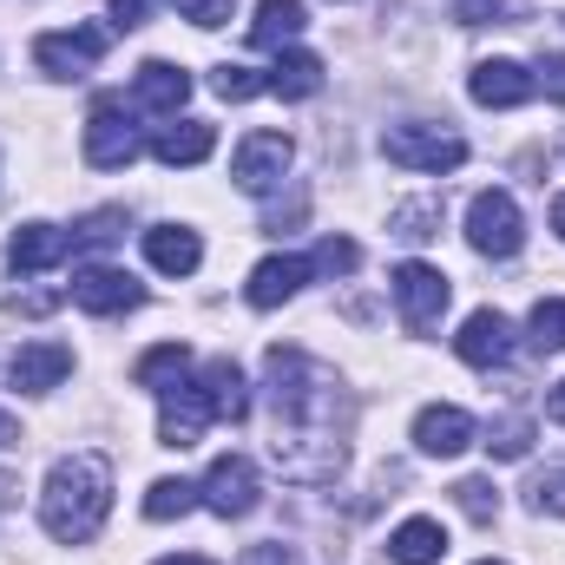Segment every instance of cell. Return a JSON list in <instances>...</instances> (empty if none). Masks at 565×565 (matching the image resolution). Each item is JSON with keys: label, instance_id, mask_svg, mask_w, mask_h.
I'll return each mask as SVG.
<instances>
[{"label": "cell", "instance_id": "f546056e", "mask_svg": "<svg viewBox=\"0 0 565 565\" xmlns=\"http://www.w3.org/2000/svg\"><path fill=\"white\" fill-rule=\"evenodd\" d=\"M211 86H217V99H231V106H244V99L270 93V79H264V73H250V66H231V60L211 73Z\"/></svg>", "mask_w": 565, "mask_h": 565}, {"label": "cell", "instance_id": "e575fe53", "mask_svg": "<svg viewBox=\"0 0 565 565\" xmlns=\"http://www.w3.org/2000/svg\"><path fill=\"white\" fill-rule=\"evenodd\" d=\"M60 302H66V289H20V282L7 289V309H13V316H46V309H60Z\"/></svg>", "mask_w": 565, "mask_h": 565}, {"label": "cell", "instance_id": "f1b7e54d", "mask_svg": "<svg viewBox=\"0 0 565 565\" xmlns=\"http://www.w3.org/2000/svg\"><path fill=\"white\" fill-rule=\"evenodd\" d=\"M533 349L540 355H559L565 349V296H546V302H533Z\"/></svg>", "mask_w": 565, "mask_h": 565}, {"label": "cell", "instance_id": "44dd1931", "mask_svg": "<svg viewBox=\"0 0 565 565\" xmlns=\"http://www.w3.org/2000/svg\"><path fill=\"white\" fill-rule=\"evenodd\" d=\"M198 388H204V402H211V415H217V422H244V415H250V388H244V369H237L231 355L204 362Z\"/></svg>", "mask_w": 565, "mask_h": 565}, {"label": "cell", "instance_id": "4fadbf2b", "mask_svg": "<svg viewBox=\"0 0 565 565\" xmlns=\"http://www.w3.org/2000/svg\"><path fill=\"white\" fill-rule=\"evenodd\" d=\"M467 93H473V106L507 113V106H526L540 86H533V73H526L520 60H480V66H473V79H467Z\"/></svg>", "mask_w": 565, "mask_h": 565}, {"label": "cell", "instance_id": "ffe728a7", "mask_svg": "<svg viewBox=\"0 0 565 565\" xmlns=\"http://www.w3.org/2000/svg\"><path fill=\"white\" fill-rule=\"evenodd\" d=\"M217 151V126H204V119H178V126H158V139H151V158L158 164H204Z\"/></svg>", "mask_w": 565, "mask_h": 565}, {"label": "cell", "instance_id": "8d00e7d4", "mask_svg": "<svg viewBox=\"0 0 565 565\" xmlns=\"http://www.w3.org/2000/svg\"><path fill=\"white\" fill-rule=\"evenodd\" d=\"M533 86H540L546 99H559V106H565V53H540V66H533Z\"/></svg>", "mask_w": 565, "mask_h": 565}, {"label": "cell", "instance_id": "277c9868", "mask_svg": "<svg viewBox=\"0 0 565 565\" xmlns=\"http://www.w3.org/2000/svg\"><path fill=\"white\" fill-rule=\"evenodd\" d=\"M382 151H388V164H402V171H434V178L467 164V139L447 132V126H388V132H382Z\"/></svg>", "mask_w": 565, "mask_h": 565}, {"label": "cell", "instance_id": "83f0119b", "mask_svg": "<svg viewBox=\"0 0 565 565\" xmlns=\"http://www.w3.org/2000/svg\"><path fill=\"white\" fill-rule=\"evenodd\" d=\"M487 454H493V460H526V454H533V422H526V415L493 422L487 427Z\"/></svg>", "mask_w": 565, "mask_h": 565}, {"label": "cell", "instance_id": "4316f807", "mask_svg": "<svg viewBox=\"0 0 565 565\" xmlns=\"http://www.w3.org/2000/svg\"><path fill=\"white\" fill-rule=\"evenodd\" d=\"M388 231H395L402 244H427V237L440 231V198H415V204H395Z\"/></svg>", "mask_w": 565, "mask_h": 565}, {"label": "cell", "instance_id": "52a82bcc", "mask_svg": "<svg viewBox=\"0 0 565 565\" xmlns=\"http://www.w3.org/2000/svg\"><path fill=\"white\" fill-rule=\"evenodd\" d=\"M198 493H204V507H211L217 520H250V513H257V500H264V487H257V467H250L244 454H217Z\"/></svg>", "mask_w": 565, "mask_h": 565}, {"label": "cell", "instance_id": "7c38bea8", "mask_svg": "<svg viewBox=\"0 0 565 565\" xmlns=\"http://www.w3.org/2000/svg\"><path fill=\"white\" fill-rule=\"evenodd\" d=\"M73 302H79L86 316H126V309L145 302V282L126 277V270H113V264H86V270L73 277Z\"/></svg>", "mask_w": 565, "mask_h": 565}, {"label": "cell", "instance_id": "f6af8a7d", "mask_svg": "<svg viewBox=\"0 0 565 565\" xmlns=\"http://www.w3.org/2000/svg\"><path fill=\"white\" fill-rule=\"evenodd\" d=\"M158 565H217V559H198V553H184V559H158Z\"/></svg>", "mask_w": 565, "mask_h": 565}, {"label": "cell", "instance_id": "60d3db41", "mask_svg": "<svg viewBox=\"0 0 565 565\" xmlns=\"http://www.w3.org/2000/svg\"><path fill=\"white\" fill-rule=\"evenodd\" d=\"M237 565H296V553H289L282 540H264V546H244V559Z\"/></svg>", "mask_w": 565, "mask_h": 565}, {"label": "cell", "instance_id": "7dc6e473", "mask_svg": "<svg viewBox=\"0 0 565 565\" xmlns=\"http://www.w3.org/2000/svg\"><path fill=\"white\" fill-rule=\"evenodd\" d=\"M480 565H500V559H480Z\"/></svg>", "mask_w": 565, "mask_h": 565}, {"label": "cell", "instance_id": "603a6c76", "mask_svg": "<svg viewBox=\"0 0 565 565\" xmlns=\"http://www.w3.org/2000/svg\"><path fill=\"white\" fill-rule=\"evenodd\" d=\"M309 26V7L302 0H257V20H250V46L282 53V40H296Z\"/></svg>", "mask_w": 565, "mask_h": 565}, {"label": "cell", "instance_id": "ee69618b", "mask_svg": "<svg viewBox=\"0 0 565 565\" xmlns=\"http://www.w3.org/2000/svg\"><path fill=\"white\" fill-rule=\"evenodd\" d=\"M553 231H559V237H565V191H559V198H553Z\"/></svg>", "mask_w": 565, "mask_h": 565}, {"label": "cell", "instance_id": "ac0fdd59", "mask_svg": "<svg viewBox=\"0 0 565 565\" xmlns=\"http://www.w3.org/2000/svg\"><path fill=\"white\" fill-rule=\"evenodd\" d=\"M145 257H151V270H164V277H191V270L204 264V244H198V231H184V224H151V231H145Z\"/></svg>", "mask_w": 565, "mask_h": 565}, {"label": "cell", "instance_id": "ba28073f", "mask_svg": "<svg viewBox=\"0 0 565 565\" xmlns=\"http://www.w3.org/2000/svg\"><path fill=\"white\" fill-rule=\"evenodd\" d=\"M388 289H395V302H402V322H408L415 335H427V329L447 316V296H454V282L440 277L434 264H402V270L388 277Z\"/></svg>", "mask_w": 565, "mask_h": 565}, {"label": "cell", "instance_id": "8992f818", "mask_svg": "<svg viewBox=\"0 0 565 565\" xmlns=\"http://www.w3.org/2000/svg\"><path fill=\"white\" fill-rule=\"evenodd\" d=\"M113 46V26H73V33H40L33 40V66L53 79H86Z\"/></svg>", "mask_w": 565, "mask_h": 565}, {"label": "cell", "instance_id": "484cf974", "mask_svg": "<svg viewBox=\"0 0 565 565\" xmlns=\"http://www.w3.org/2000/svg\"><path fill=\"white\" fill-rule=\"evenodd\" d=\"M198 500H204V493H198L191 480H151V493H145V520H184Z\"/></svg>", "mask_w": 565, "mask_h": 565}, {"label": "cell", "instance_id": "ab89813d", "mask_svg": "<svg viewBox=\"0 0 565 565\" xmlns=\"http://www.w3.org/2000/svg\"><path fill=\"white\" fill-rule=\"evenodd\" d=\"M158 7H164V0H113V33H126V26H145Z\"/></svg>", "mask_w": 565, "mask_h": 565}, {"label": "cell", "instance_id": "4dcf8cb0", "mask_svg": "<svg viewBox=\"0 0 565 565\" xmlns=\"http://www.w3.org/2000/svg\"><path fill=\"white\" fill-rule=\"evenodd\" d=\"M126 237V211L113 204V211H93L79 231H73V250H106V244H119Z\"/></svg>", "mask_w": 565, "mask_h": 565}, {"label": "cell", "instance_id": "7bdbcfd3", "mask_svg": "<svg viewBox=\"0 0 565 565\" xmlns=\"http://www.w3.org/2000/svg\"><path fill=\"white\" fill-rule=\"evenodd\" d=\"M13 440H20V422H13V415L0 408V447H13Z\"/></svg>", "mask_w": 565, "mask_h": 565}, {"label": "cell", "instance_id": "74e56055", "mask_svg": "<svg viewBox=\"0 0 565 565\" xmlns=\"http://www.w3.org/2000/svg\"><path fill=\"white\" fill-rule=\"evenodd\" d=\"M302 211H309V191H289V204H270V211H264V231H296V224H302Z\"/></svg>", "mask_w": 565, "mask_h": 565}, {"label": "cell", "instance_id": "b9f144b4", "mask_svg": "<svg viewBox=\"0 0 565 565\" xmlns=\"http://www.w3.org/2000/svg\"><path fill=\"white\" fill-rule=\"evenodd\" d=\"M546 415L565 427V382H553V388H546Z\"/></svg>", "mask_w": 565, "mask_h": 565}, {"label": "cell", "instance_id": "3957f363", "mask_svg": "<svg viewBox=\"0 0 565 565\" xmlns=\"http://www.w3.org/2000/svg\"><path fill=\"white\" fill-rule=\"evenodd\" d=\"M467 244H473L480 257H493V264L520 257V244H526V217H520L513 191H480V198L467 204Z\"/></svg>", "mask_w": 565, "mask_h": 565}, {"label": "cell", "instance_id": "30bf717a", "mask_svg": "<svg viewBox=\"0 0 565 565\" xmlns=\"http://www.w3.org/2000/svg\"><path fill=\"white\" fill-rule=\"evenodd\" d=\"M289 158H296V145L282 139V132H250V139L237 145V158H231V178H237V191L270 198L282 184V171H289Z\"/></svg>", "mask_w": 565, "mask_h": 565}, {"label": "cell", "instance_id": "d4e9b609", "mask_svg": "<svg viewBox=\"0 0 565 565\" xmlns=\"http://www.w3.org/2000/svg\"><path fill=\"white\" fill-rule=\"evenodd\" d=\"M184 369H191V349H184V342H158V349H145L139 362H132V382L158 395V388L184 382Z\"/></svg>", "mask_w": 565, "mask_h": 565}, {"label": "cell", "instance_id": "8fae6325", "mask_svg": "<svg viewBox=\"0 0 565 565\" xmlns=\"http://www.w3.org/2000/svg\"><path fill=\"white\" fill-rule=\"evenodd\" d=\"M454 355H460L467 369H507V362H513V322H507L500 309H473V316L460 322V335H454Z\"/></svg>", "mask_w": 565, "mask_h": 565}, {"label": "cell", "instance_id": "836d02e7", "mask_svg": "<svg viewBox=\"0 0 565 565\" xmlns=\"http://www.w3.org/2000/svg\"><path fill=\"white\" fill-rule=\"evenodd\" d=\"M454 20H460V26H513V20H526V13H520V0H460Z\"/></svg>", "mask_w": 565, "mask_h": 565}, {"label": "cell", "instance_id": "bcb514c9", "mask_svg": "<svg viewBox=\"0 0 565 565\" xmlns=\"http://www.w3.org/2000/svg\"><path fill=\"white\" fill-rule=\"evenodd\" d=\"M7 493H13V480H7V473H0V507H7Z\"/></svg>", "mask_w": 565, "mask_h": 565}, {"label": "cell", "instance_id": "d6986e66", "mask_svg": "<svg viewBox=\"0 0 565 565\" xmlns=\"http://www.w3.org/2000/svg\"><path fill=\"white\" fill-rule=\"evenodd\" d=\"M132 99H139L145 113H178L191 99V73L171 66V60H145L139 73H132Z\"/></svg>", "mask_w": 565, "mask_h": 565}, {"label": "cell", "instance_id": "6da1fadb", "mask_svg": "<svg viewBox=\"0 0 565 565\" xmlns=\"http://www.w3.org/2000/svg\"><path fill=\"white\" fill-rule=\"evenodd\" d=\"M264 402H270V460L296 487H329L349 467V395L335 369L302 349L264 355Z\"/></svg>", "mask_w": 565, "mask_h": 565}, {"label": "cell", "instance_id": "1f68e13d", "mask_svg": "<svg viewBox=\"0 0 565 565\" xmlns=\"http://www.w3.org/2000/svg\"><path fill=\"white\" fill-rule=\"evenodd\" d=\"M355 264H362V244H355V237H322V244H316V257H309V270H316V277H349Z\"/></svg>", "mask_w": 565, "mask_h": 565}, {"label": "cell", "instance_id": "7a4b0ae2", "mask_svg": "<svg viewBox=\"0 0 565 565\" xmlns=\"http://www.w3.org/2000/svg\"><path fill=\"white\" fill-rule=\"evenodd\" d=\"M113 513V460L106 454H66L53 460L46 473V493H40V526L60 540V546H86Z\"/></svg>", "mask_w": 565, "mask_h": 565}, {"label": "cell", "instance_id": "5bb4252c", "mask_svg": "<svg viewBox=\"0 0 565 565\" xmlns=\"http://www.w3.org/2000/svg\"><path fill=\"white\" fill-rule=\"evenodd\" d=\"M66 250H73V237H66L60 224H20L13 244H7V270H13V277H40V270L66 264Z\"/></svg>", "mask_w": 565, "mask_h": 565}, {"label": "cell", "instance_id": "9c48e42d", "mask_svg": "<svg viewBox=\"0 0 565 565\" xmlns=\"http://www.w3.org/2000/svg\"><path fill=\"white\" fill-rule=\"evenodd\" d=\"M217 422L211 415V402H204V388L198 382H171V388H158V447H198L204 440V427Z\"/></svg>", "mask_w": 565, "mask_h": 565}, {"label": "cell", "instance_id": "f35d334b", "mask_svg": "<svg viewBox=\"0 0 565 565\" xmlns=\"http://www.w3.org/2000/svg\"><path fill=\"white\" fill-rule=\"evenodd\" d=\"M231 7H237V0H178V13H184L191 26H224Z\"/></svg>", "mask_w": 565, "mask_h": 565}, {"label": "cell", "instance_id": "7402d4cb", "mask_svg": "<svg viewBox=\"0 0 565 565\" xmlns=\"http://www.w3.org/2000/svg\"><path fill=\"white\" fill-rule=\"evenodd\" d=\"M264 79H270V93H277V99H316L329 73H322V60H316V53L289 46V53H277V66H270Z\"/></svg>", "mask_w": 565, "mask_h": 565}, {"label": "cell", "instance_id": "d590c367", "mask_svg": "<svg viewBox=\"0 0 565 565\" xmlns=\"http://www.w3.org/2000/svg\"><path fill=\"white\" fill-rule=\"evenodd\" d=\"M526 507H533V513H565V467L559 473H540V480L526 487Z\"/></svg>", "mask_w": 565, "mask_h": 565}, {"label": "cell", "instance_id": "5b68a950", "mask_svg": "<svg viewBox=\"0 0 565 565\" xmlns=\"http://www.w3.org/2000/svg\"><path fill=\"white\" fill-rule=\"evenodd\" d=\"M132 158H139V132H132L126 99L99 93L93 113H86V164H99V171H126Z\"/></svg>", "mask_w": 565, "mask_h": 565}, {"label": "cell", "instance_id": "9a60e30c", "mask_svg": "<svg viewBox=\"0 0 565 565\" xmlns=\"http://www.w3.org/2000/svg\"><path fill=\"white\" fill-rule=\"evenodd\" d=\"M415 447L434 454V460L467 454V447H473V415H467V408H447V402L422 408V415H415Z\"/></svg>", "mask_w": 565, "mask_h": 565}, {"label": "cell", "instance_id": "cb8c5ba5", "mask_svg": "<svg viewBox=\"0 0 565 565\" xmlns=\"http://www.w3.org/2000/svg\"><path fill=\"white\" fill-rule=\"evenodd\" d=\"M440 553H447L440 520H402V526L388 533V559L395 565H440Z\"/></svg>", "mask_w": 565, "mask_h": 565}, {"label": "cell", "instance_id": "d6a6232c", "mask_svg": "<svg viewBox=\"0 0 565 565\" xmlns=\"http://www.w3.org/2000/svg\"><path fill=\"white\" fill-rule=\"evenodd\" d=\"M454 507H460L473 526H493V520H500V493H493V480H460V487H454Z\"/></svg>", "mask_w": 565, "mask_h": 565}, {"label": "cell", "instance_id": "e0dca14e", "mask_svg": "<svg viewBox=\"0 0 565 565\" xmlns=\"http://www.w3.org/2000/svg\"><path fill=\"white\" fill-rule=\"evenodd\" d=\"M309 277H316L309 257H264V264L250 270V282H244V296H250V309H277V302H289Z\"/></svg>", "mask_w": 565, "mask_h": 565}, {"label": "cell", "instance_id": "2e32d148", "mask_svg": "<svg viewBox=\"0 0 565 565\" xmlns=\"http://www.w3.org/2000/svg\"><path fill=\"white\" fill-rule=\"evenodd\" d=\"M73 375V349L66 342H26L20 355H13V388H26V395H46V388H60Z\"/></svg>", "mask_w": 565, "mask_h": 565}]
</instances>
